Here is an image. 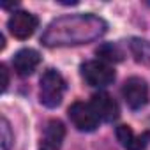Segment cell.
<instances>
[{
    "label": "cell",
    "instance_id": "obj_3",
    "mask_svg": "<svg viewBox=\"0 0 150 150\" xmlns=\"http://www.w3.org/2000/svg\"><path fill=\"white\" fill-rule=\"evenodd\" d=\"M69 118L71 122L74 124V127H76L78 131H83V132H92L97 129L99 125V117L94 110V106L90 103H74L71 104L69 108Z\"/></svg>",
    "mask_w": 150,
    "mask_h": 150
},
{
    "label": "cell",
    "instance_id": "obj_4",
    "mask_svg": "<svg viewBox=\"0 0 150 150\" xmlns=\"http://www.w3.org/2000/svg\"><path fill=\"white\" fill-rule=\"evenodd\" d=\"M81 76L90 87H106L115 81V71L99 60H90L81 65Z\"/></svg>",
    "mask_w": 150,
    "mask_h": 150
},
{
    "label": "cell",
    "instance_id": "obj_9",
    "mask_svg": "<svg viewBox=\"0 0 150 150\" xmlns=\"http://www.w3.org/2000/svg\"><path fill=\"white\" fill-rule=\"evenodd\" d=\"M39 64H41V55L32 48L20 50L13 58L14 71L20 74V76H28V74H32Z\"/></svg>",
    "mask_w": 150,
    "mask_h": 150
},
{
    "label": "cell",
    "instance_id": "obj_8",
    "mask_svg": "<svg viewBox=\"0 0 150 150\" xmlns=\"http://www.w3.org/2000/svg\"><path fill=\"white\" fill-rule=\"evenodd\" d=\"M65 136V127L60 120H50L44 127V134L39 143V150H60Z\"/></svg>",
    "mask_w": 150,
    "mask_h": 150
},
{
    "label": "cell",
    "instance_id": "obj_5",
    "mask_svg": "<svg viewBox=\"0 0 150 150\" xmlns=\"http://www.w3.org/2000/svg\"><path fill=\"white\" fill-rule=\"evenodd\" d=\"M122 96L131 110H141L148 103V85L145 80L132 76L124 83Z\"/></svg>",
    "mask_w": 150,
    "mask_h": 150
},
{
    "label": "cell",
    "instance_id": "obj_13",
    "mask_svg": "<svg viewBox=\"0 0 150 150\" xmlns=\"http://www.w3.org/2000/svg\"><path fill=\"white\" fill-rule=\"evenodd\" d=\"M0 136H2V150H11L14 143V134L11 131V125L6 117H2V127H0Z\"/></svg>",
    "mask_w": 150,
    "mask_h": 150
},
{
    "label": "cell",
    "instance_id": "obj_12",
    "mask_svg": "<svg viewBox=\"0 0 150 150\" xmlns=\"http://www.w3.org/2000/svg\"><path fill=\"white\" fill-rule=\"evenodd\" d=\"M96 53H97L99 58H103V60H106V62H120V60L124 58L122 50H120L117 44H110V42L99 46Z\"/></svg>",
    "mask_w": 150,
    "mask_h": 150
},
{
    "label": "cell",
    "instance_id": "obj_7",
    "mask_svg": "<svg viewBox=\"0 0 150 150\" xmlns=\"http://www.w3.org/2000/svg\"><path fill=\"white\" fill-rule=\"evenodd\" d=\"M90 104L94 106V110H96V113H97V117L101 120L113 122V120L118 118V104H117V101L110 94H106V92L94 94Z\"/></svg>",
    "mask_w": 150,
    "mask_h": 150
},
{
    "label": "cell",
    "instance_id": "obj_10",
    "mask_svg": "<svg viewBox=\"0 0 150 150\" xmlns=\"http://www.w3.org/2000/svg\"><path fill=\"white\" fill-rule=\"evenodd\" d=\"M117 138L125 150H145V145H146L145 136H136L129 125H118Z\"/></svg>",
    "mask_w": 150,
    "mask_h": 150
},
{
    "label": "cell",
    "instance_id": "obj_11",
    "mask_svg": "<svg viewBox=\"0 0 150 150\" xmlns=\"http://www.w3.org/2000/svg\"><path fill=\"white\" fill-rule=\"evenodd\" d=\"M129 48H131V53L136 58V62H139V64H150V42L148 41L134 37V39H131Z\"/></svg>",
    "mask_w": 150,
    "mask_h": 150
},
{
    "label": "cell",
    "instance_id": "obj_6",
    "mask_svg": "<svg viewBox=\"0 0 150 150\" xmlns=\"http://www.w3.org/2000/svg\"><path fill=\"white\" fill-rule=\"evenodd\" d=\"M37 25H39V20L27 11L13 13V16L7 21V28L16 39H28L35 32Z\"/></svg>",
    "mask_w": 150,
    "mask_h": 150
},
{
    "label": "cell",
    "instance_id": "obj_1",
    "mask_svg": "<svg viewBox=\"0 0 150 150\" xmlns=\"http://www.w3.org/2000/svg\"><path fill=\"white\" fill-rule=\"evenodd\" d=\"M106 21L96 14H67L53 20L42 34V44L48 48L80 46L97 41L106 34Z\"/></svg>",
    "mask_w": 150,
    "mask_h": 150
},
{
    "label": "cell",
    "instance_id": "obj_2",
    "mask_svg": "<svg viewBox=\"0 0 150 150\" xmlns=\"http://www.w3.org/2000/svg\"><path fill=\"white\" fill-rule=\"evenodd\" d=\"M65 94V80L62 74L55 69L44 71L41 76V90H39V99L46 108H57Z\"/></svg>",
    "mask_w": 150,
    "mask_h": 150
},
{
    "label": "cell",
    "instance_id": "obj_14",
    "mask_svg": "<svg viewBox=\"0 0 150 150\" xmlns=\"http://www.w3.org/2000/svg\"><path fill=\"white\" fill-rule=\"evenodd\" d=\"M0 72H2V76H4L2 92H6V90H7V85H9V74H7V69H6V65H2V67H0Z\"/></svg>",
    "mask_w": 150,
    "mask_h": 150
}]
</instances>
